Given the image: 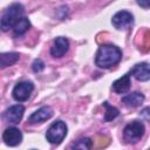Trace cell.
<instances>
[{"mask_svg": "<svg viewBox=\"0 0 150 150\" xmlns=\"http://www.w3.org/2000/svg\"><path fill=\"white\" fill-rule=\"evenodd\" d=\"M145 128L144 124L139 121H132L131 123L127 124L123 130V137L128 143H136L142 136L144 135Z\"/></svg>", "mask_w": 150, "mask_h": 150, "instance_id": "obj_4", "label": "cell"}, {"mask_svg": "<svg viewBox=\"0 0 150 150\" xmlns=\"http://www.w3.org/2000/svg\"><path fill=\"white\" fill-rule=\"evenodd\" d=\"M131 87V81H130V75L125 74L122 77L117 79L112 83V90L117 94H124L127 93Z\"/></svg>", "mask_w": 150, "mask_h": 150, "instance_id": "obj_13", "label": "cell"}, {"mask_svg": "<svg viewBox=\"0 0 150 150\" xmlns=\"http://www.w3.org/2000/svg\"><path fill=\"white\" fill-rule=\"evenodd\" d=\"M2 139H4V142H5L7 145H9V146H16V145H19V144L21 143V141H22V134H21V131H20L18 128H15V127H9V128H7V129L4 131V134H2Z\"/></svg>", "mask_w": 150, "mask_h": 150, "instance_id": "obj_7", "label": "cell"}, {"mask_svg": "<svg viewBox=\"0 0 150 150\" xmlns=\"http://www.w3.org/2000/svg\"><path fill=\"white\" fill-rule=\"evenodd\" d=\"M30 27V22L27 18L22 16L16 25L13 27V30H14V34L15 35H22L23 33H26L28 30V28Z\"/></svg>", "mask_w": 150, "mask_h": 150, "instance_id": "obj_15", "label": "cell"}, {"mask_svg": "<svg viewBox=\"0 0 150 150\" xmlns=\"http://www.w3.org/2000/svg\"><path fill=\"white\" fill-rule=\"evenodd\" d=\"M143 101H144V95L138 91L128 94L122 97V103L128 108H136V107L141 105L143 103Z\"/></svg>", "mask_w": 150, "mask_h": 150, "instance_id": "obj_12", "label": "cell"}, {"mask_svg": "<svg viewBox=\"0 0 150 150\" xmlns=\"http://www.w3.org/2000/svg\"><path fill=\"white\" fill-rule=\"evenodd\" d=\"M103 105L105 107V114H104V121L105 122H109V121H112L115 117H117L118 116V110L115 108V107H112V105H110L108 102H104L103 103Z\"/></svg>", "mask_w": 150, "mask_h": 150, "instance_id": "obj_17", "label": "cell"}, {"mask_svg": "<svg viewBox=\"0 0 150 150\" xmlns=\"http://www.w3.org/2000/svg\"><path fill=\"white\" fill-rule=\"evenodd\" d=\"M33 89H34V84L30 81H22L14 87L12 94L14 100H16L18 102H23L29 98Z\"/></svg>", "mask_w": 150, "mask_h": 150, "instance_id": "obj_5", "label": "cell"}, {"mask_svg": "<svg viewBox=\"0 0 150 150\" xmlns=\"http://www.w3.org/2000/svg\"><path fill=\"white\" fill-rule=\"evenodd\" d=\"M138 5H142L144 7H148L149 6V2H138Z\"/></svg>", "mask_w": 150, "mask_h": 150, "instance_id": "obj_19", "label": "cell"}, {"mask_svg": "<svg viewBox=\"0 0 150 150\" xmlns=\"http://www.w3.org/2000/svg\"><path fill=\"white\" fill-rule=\"evenodd\" d=\"M19 54L18 53H1L0 54V68L9 67L19 60Z\"/></svg>", "mask_w": 150, "mask_h": 150, "instance_id": "obj_14", "label": "cell"}, {"mask_svg": "<svg viewBox=\"0 0 150 150\" xmlns=\"http://www.w3.org/2000/svg\"><path fill=\"white\" fill-rule=\"evenodd\" d=\"M53 115V110L50 107H42L40 109H38L36 111H34L29 117H28V122L30 124H35V123H41L45 122L47 120H49Z\"/></svg>", "mask_w": 150, "mask_h": 150, "instance_id": "obj_10", "label": "cell"}, {"mask_svg": "<svg viewBox=\"0 0 150 150\" xmlns=\"http://www.w3.org/2000/svg\"><path fill=\"white\" fill-rule=\"evenodd\" d=\"M68 47H69L68 40L63 36H59L54 40V43L50 48V54L54 57H61L66 54V52L68 50Z\"/></svg>", "mask_w": 150, "mask_h": 150, "instance_id": "obj_9", "label": "cell"}, {"mask_svg": "<svg viewBox=\"0 0 150 150\" xmlns=\"http://www.w3.org/2000/svg\"><path fill=\"white\" fill-rule=\"evenodd\" d=\"M22 15H23V6L21 4L11 5L0 20V29L4 32L9 30L16 25V22L22 18Z\"/></svg>", "mask_w": 150, "mask_h": 150, "instance_id": "obj_2", "label": "cell"}, {"mask_svg": "<svg viewBox=\"0 0 150 150\" xmlns=\"http://www.w3.org/2000/svg\"><path fill=\"white\" fill-rule=\"evenodd\" d=\"M32 69L34 73H40L45 69V63L42 62L41 59H36V60H34V62L32 64Z\"/></svg>", "mask_w": 150, "mask_h": 150, "instance_id": "obj_18", "label": "cell"}, {"mask_svg": "<svg viewBox=\"0 0 150 150\" xmlns=\"http://www.w3.org/2000/svg\"><path fill=\"white\" fill-rule=\"evenodd\" d=\"M23 112H25L23 105H21V104H15V105L9 107V108L6 110L4 117H5V120H6L7 122L13 123V124H18V123L22 120Z\"/></svg>", "mask_w": 150, "mask_h": 150, "instance_id": "obj_8", "label": "cell"}, {"mask_svg": "<svg viewBox=\"0 0 150 150\" xmlns=\"http://www.w3.org/2000/svg\"><path fill=\"white\" fill-rule=\"evenodd\" d=\"M66 135H67V125L62 121L54 122L46 132L47 141L52 144H60L66 137Z\"/></svg>", "mask_w": 150, "mask_h": 150, "instance_id": "obj_3", "label": "cell"}, {"mask_svg": "<svg viewBox=\"0 0 150 150\" xmlns=\"http://www.w3.org/2000/svg\"><path fill=\"white\" fill-rule=\"evenodd\" d=\"M132 21H134V16L128 11H120L111 19V22H112L114 27L117 28V29L128 28L132 23Z\"/></svg>", "mask_w": 150, "mask_h": 150, "instance_id": "obj_6", "label": "cell"}, {"mask_svg": "<svg viewBox=\"0 0 150 150\" xmlns=\"http://www.w3.org/2000/svg\"><path fill=\"white\" fill-rule=\"evenodd\" d=\"M131 75L138 81H148L150 79L149 64L146 62L138 63L131 69Z\"/></svg>", "mask_w": 150, "mask_h": 150, "instance_id": "obj_11", "label": "cell"}, {"mask_svg": "<svg viewBox=\"0 0 150 150\" xmlns=\"http://www.w3.org/2000/svg\"><path fill=\"white\" fill-rule=\"evenodd\" d=\"M122 59V52L118 47L114 45H102L95 57V63L100 68L108 69L117 64Z\"/></svg>", "mask_w": 150, "mask_h": 150, "instance_id": "obj_1", "label": "cell"}, {"mask_svg": "<svg viewBox=\"0 0 150 150\" xmlns=\"http://www.w3.org/2000/svg\"><path fill=\"white\" fill-rule=\"evenodd\" d=\"M91 146H93V141L88 137H83L77 139L71 145V150H91Z\"/></svg>", "mask_w": 150, "mask_h": 150, "instance_id": "obj_16", "label": "cell"}]
</instances>
